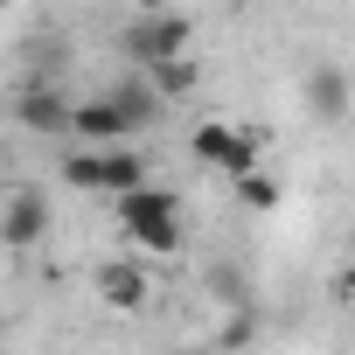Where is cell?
I'll return each mask as SVG.
<instances>
[{"label": "cell", "mask_w": 355, "mask_h": 355, "mask_svg": "<svg viewBox=\"0 0 355 355\" xmlns=\"http://www.w3.org/2000/svg\"><path fill=\"white\" fill-rule=\"evenodd\" d=\"M0 8H15V0H0Z\"/></svg>", "instance_id": "13"}, {"label": "cell", "mask_w": 355, "mask_h": 355, "mask_svg": "<svg viewBox=\"0 0 355 355\" xmlns=\"http://www.w3.org/2000/svg\"><path fill=\"white\" fill-rule=\"evenodd\" d=\"M146 77V91L160 98V105H174V98H189L196 84H202V63L196 56H174V63H153V70H139Z\"/></svg>", "instance_id": "9"}, {"label": "cell", "mask_w": 355, "mask_h": 355, "mask_svg": "<svg viewBox=\"0 0 355 355\" xmlns=\"http://www.w3.org/2000/svg\"><path fill=\"white\" fill-rule=\"evenodd\" d=\"M230 196H237L251 216H272V209L286 202V189H279V174H272V167H251V174H237V182H230Z\"/></svg>", "instance_id": "10"}, {"label": "cell", "mask_w": 355, "mask_h": 355, "mask_svg": "<svg viewBox=\"0 0 355 355\" xmlns=\"http://www.w3.org/2000/svg\"><path fill=\"white\" fill-rule=\"evenodd\" d=\"M341 300L355 306V258H348V272H341Z\"/></svg>", "instance_id": "12"}, {"label": "cell", "mask_w": 355, "mask_h": 355, "mask_svg": "<svg viewBox=\"0 0 355 355\" xmlns=\"http://www.w3.org/2000/svg\"><path fill=\"white\" fill-rule=\"evenodd\" d=\"M306 112L327 119V125L348 112V77H341L334 63H313V70H306Z\"/></svg>", "instance_id": "8"}, {"label": "cell", "mask_w": 355, "mask_h": 355, "mask_svg": "<svg viewBox=\"0 0 355 355\" xmlns=\"http://www.w3.org/2000/svg\"><path fill=\"white\" fill-rule=\"evenodd\" d=\"M189 153H196V167H216L223 182H237V174H251V167H265V153H258V139H251L244 125H230V119H202V125L189 132Z\"/></svg>", "instance_id": "3"}, {"label": "cell", "mask_w": 355, "mask_h": 355, "mask_svg": "<svg viewBox=\"0 0 355 355\" xmlns=\"http://www.w3.org/2000/svg\"><path fill=\"white\" fill-rule=\"evenodd\" d=\"M15 119L28 132H42V139H70V98L56 84H21L15 91Z\"/></svg>", "instance_id": "7"}, {"label": "cell", "mask_w": 355, "mask_h": 355, "mask_svg": "<svg viewBox=\"0 0 355 355\" xmlns=\"http://www.w3.org/2000/svg\"><path fill=\"white\" fill-rule=\"evenodd\" d=\"M189 15H132L125 28V56L132 70H153V63H174V56H189Z\"/></svg>", "instance_id": "4"}, {"label": "cell", "mask_w": 355, "mask_h": 355, "mask_svg": "<svg viewBox=\"0 0 355 355\" xmlns=\"http://www.w3.org/2000/svg\"><path fill=\"white\" fill-rule=\"evenodd\" d=\"M132 15H174V0H132Z\"/></svg>", "instance_id": "11"}, {"label": "cell", "mask_w": 355, "mask_h": 355, "mask_svg": "<svg viewBox=\"0 0 355 355\" xmlns=\"http://www.w3.org/2000/svg\"><path fill=\"white\" fill-rule=\"evenodd\" d=\"M119 230L146 251V258H174V251H182V196H174V189H139V196H119Z\"/></svg>", "instance_id": "2"}, {"label": "cell", "mask_w": 355, "mask_h": 355, "mask_svg": "<svg viewBox=\"0 0 355 355\" xmlns=\"http://www.w3.org/2000/svg\"><path fill=\"white\" fill-rule=\"evenodd\" d=\"M49 202H42V189H8L0 196V244L8 251H35L42 237H49Z\"/></svg>", "instance_id": "6"}, {"label": "cell", "mask_w": 355, "mask_h": 355, "mask_svg": "<svg viewBox=\"0 0 355 355\" xmlns=\"http://www.w3.org/2000/svg\"><path fill=\"white\" fill-rule=\"evenodd\" d=\"M91 293H98V306H105V313H139V306L153 300V279H146V265H139V258H98Z\"/></svg>", "instance_id": "5"}, {"label": "cell", "mask_w": 355, "mask_h": 355, "mask_svg": "<svg viewBox=\"0 0 355 355\" xmlns=\"http://www.w3.org/2000/svg\"><path fill=\"white\" fill-rule=\"evenodd\" d=\"M63 182L84 189V196L119 202V196L146 189V160H139V146H70L63 153Z\"/></svg>", "instance_id": "1"}, {"label": "cell", "mask_w": 355, "mask_h": 355, "mask_svg": "<svg viewBox=\"0 0 355 355\" xmlns=\"http://www.w3.org/2000/svg\"><path fill=\"white\" fill-rule=\"evenodd\" d=\"M0 258H8V244H0Z\"/></svg>", "instance_id": "14"}]
</instances>
